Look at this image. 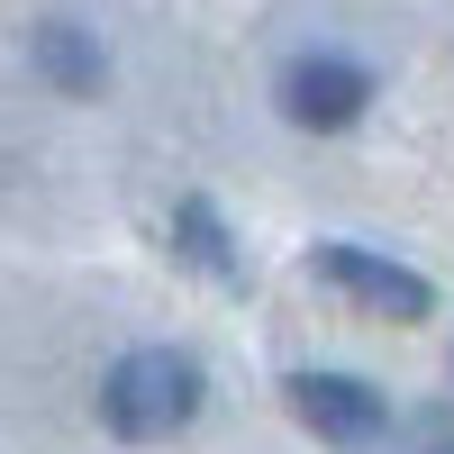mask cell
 Segmentation results:
<instances>
[{
	"mask_svg": "<svg viewBox=\"0 0 454 454\" xmlns=\"http://www.w3.org/2000/svg\"><path fill=\"white\" fill-rule=\"evenodd\" d=\"M192 409H200V372H192V355H173V346H145V355H128L100 382V419L119 436H137V445L192 427Z\"/></svg>",
	"mask_w": 454,
	"mask_h": 454,
	"instance_id": "1",
	"label": "cell"
},
{
	"mask_svg": "<svg viewBox=\"0 0 454 454\" xmlns=\"http://www.w3.org/2000/svg\"><path fill=\"white\" fill-rule=\"evenodd\" d=\"M309 273H318L327 291H346L355 309H372V318H400V327L436 309L427 273H409V263H382V254H364V246H318V254H309Z\"/></svg>",
	"mask_w": 454,
	"mask_h": 454,
	"instance_id": "2",
	"label": "cell"
},
{
	"mask_svg": "<svg viewBox=\"0 0 454 454\" xmlns=\"http://www.w3.org/2000/svg\"><path fill=\"white\" fill-rule=\"evenodd\" d=\"M291 419L309 436H327V445H372L391 409H382L372 382H355V372H291Z\"/></svg>",
	"mask_w": 454,
	"mask_h": 454,
	"instance_id": "3",
	"label": "cell"
},
{
	"mask_svg": "<svg viewBox=\"0 0 454 454\" xmlns=\"http://www.w3.org/2000/svg\"><path fill=\"white\" fill-rule=\"evenodd\" d=\"M364 100H372V73L364 64H346V55H300L291 73H282V119L291 128H355L364 119Z\"/></svg>",
	"mask_w": 454,
	"mask_h": 454,
	"instance_id": "4",
	"label": "cell"
},
{
	"mask_svg": "<svg viewBox=\"0 0 454 454\" xmlns=\"http://www.w3.org/2000/svg\"><path fill=\"white\" fill-rule=\"evenodd\" d=\"M36 64L55 73V91H100V55L73 27H36Z\"/></svg>",
	"mask_w": 454,
	"mask_h": 454,
	"instance_id": "5",
	"label": "cell"
},
{
	"mask_svg": "<svg viewBox=\"0 0 454 454\" xmlns=\"http://www.w3.org/2000/svg\"><path fill=\"white\" fill-rule=\"evenodd\" d=\"M173 227H182V246H192L200 263H218V273H227V246H218V218H209V200H182V209H173Z\"/></svg>",
	"mask_w": 454,
	"mask_h": 454,
	"instance_id": "6",
	"label": "cell"
}]
</instances>
